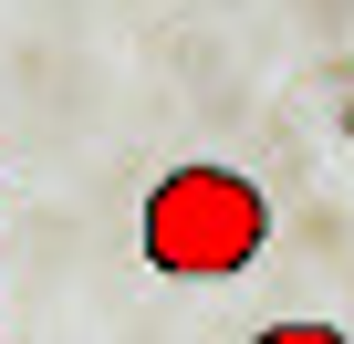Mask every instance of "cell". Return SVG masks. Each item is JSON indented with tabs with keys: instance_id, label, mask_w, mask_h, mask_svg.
<instances>
[{
	"instance_id": "2",
	"label": "cell",
	"mask_w": 354,
	"mask_h": 344,
	"mask_svg": "<svg viewBox=\"0 0 354 344\" xmlns=\"http://www.w3.org/2000/svg\"><path fill=\"white\" fill-rule=\"evenodd\" d=\"M344 125H354V115H344Z\"/></svg>"
},
{
	"instance_id": "1",
	"label": "cell",
	"mask_w": 354,
	"mask_h": 344,
	"mask_svg": "<svg viewBox=\"0 0 354 344\" xmlns=\"http://www.w3.org/2000/svg\"><path fill=\"white\" fill-rule=\"evenodd\" d=\"M271 240V199L240 167H167L146 188V261L167 282H230Z\"/></svg>"
}]
</instances>
